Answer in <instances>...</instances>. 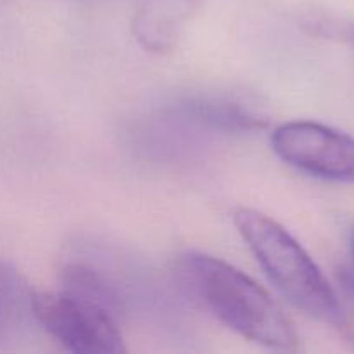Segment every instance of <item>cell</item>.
Instances as JSON below:
<instances>
[{
    "label": "cell",
    "instance_id": "1",
    "mask_svg": "<svg viewBox=\"0 0 354 354\" xmlns=\"http://www.w3.org/2000/svg\"><path fill=\"white\" fill-rule=\"evenodd\" d=\"M190 296L218 322L254 344L283 353L299 349V337L282 308L259 283L235 266L203 252H187L178 263Z\"/></svg>",
    "mask_w": 354,
    "mask_h": 354
},
{
    "label": "cell",
    "instance_id": "2",
    "mask_svg": "<svg viewBox=\"0 0 354 354\" xmlns=\"http://www.w3.org/2000/svg\"><path fill=\"white\" fill-rule=\"evenodd\" d=\"M234 223L265 275L289 303L311 318L346 330L344 310L337 292L287 228L251 207H237Z\"/></svg>",
    "mask_w": 354,
    "mask_h": 354
},
{
    "label": "cell",
    "instance_id": "3",
    "mask_svg": "<svg viewBox=\"0 0 354 354\" xmlns=\"http://www.w3.org/2000/svg\"><path fill=\"white\" fill-rule=\"evenodd\" d=\"M38 325L66 351L78 354H120L127 351L114 315L88 299L64 292L35 294Z\"/></svg>",
    "mask_w": 354,
    "mask_h": 354
},
{
    "label": "cell",
    "instance_id": "4",
    "mask_svg": "<svg viewBox=\"0 0 354 354\" xmlns=\"http://www.w3.org/2000/svg\"><path fill=\"white\" fill-rule=\"evenodd\" d=\"M275 154L292 168L328 180L354 183V137L317 121H290L272 135Z\"/></svg>",
    "mask_w": 354,
    "mask_h": 354
},
{
    "label": "cell",
    "instance_id": "5",
    "mask_svg": "<svg viewBox=\"0 0 354 354\" xmlns=\"http://www.w3.org/2000/svg\"><path fill=\"white\" fill-rule=\"evenodd\" d=\"M201 3L203 0H142L131 23L135 40L156 54L175 50Z\"/></svg>",
    "mask_w": 354,
    "mask_h": 354
},
{
    "label": "cell",
    "instance_id": "6",
    "mask_svg": "<svg viewBox=\"0 0 354 354\" xmlns=\"http://www.w3.org/2000/svg\"><path fill=\"white\" fill-rule=\"evenodd\" d=\"M176 114L197 127L223 133H249L268 124L263 114L225 97H190L176 106Z\"/></svg>",
    "mask_w": 354,
    "mask_h": 354
},
{
    "label": "cell",
    "instance_id": "7",
    "mask_svg": "<svg viewBox=\"0 0 354 354\" xmlns=\"http://www.w3.org/2000/svg\"><path fill=\"white\" fill-rule=\"evenodd\" d=\"M35 294L24 277L0 259V344L19 341L38 325Z\"/></svg>",
    "mask_w": 354,
    "mask_h": 354
},
{
    "label": "cell",
    "instance_id": "8",
    "mask_svg": "<svg viewBox=\"0 0 354 354\" xmlns=\"http://www.w3.org/2000/svg\"><path fill=\"white\" fill-rule=\"evenodd\" d=\"M61 290L99 304L120 320L124 311L121 287L106 272L85 261H69L61 270Z\"/></svg>",
    "mask_w": 354,
    "mask_h": 354
},
{
    "label": "cell",
    "instance_id": "9",
    "mask_svg": "<svg viewBox=\"0 0 354 354\" xmlns=\"http://www.w3.org/2000/svg\"><path fill=\"white\" fill-rule=\"evenodd\" d=\"M349 251H351V256H353V265H354V228H353L351 235H349Z\"/></svg>",
    "mask_w": 354,
    "mask_h": 354
},
{
    "label": "cell",
    "instance_id": "10",
    "mask_svg": "<svg viewBox=\"0 0 354 354\" xmlns=\"http://www.w3.org/2000/svg\"><path fill=\"white\" fill-rule=\"evenodd\" d=\"M351 38H353V40H354V31H353V33H351Z\"/></svg>",
    "mask_w": 354,
    "mask_h": 354
}]
</instances>
